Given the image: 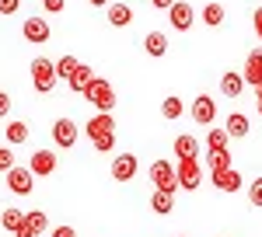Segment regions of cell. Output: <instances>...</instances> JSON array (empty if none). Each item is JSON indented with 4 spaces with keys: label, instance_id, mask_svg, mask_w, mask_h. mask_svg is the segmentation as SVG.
<instances>
[{
    "label": "cell",
    "instance_id": "1",
    "mask_svg": "<svg viewBox=\"0 0 262 237\" xmlns=\"http://www.w3.org/2000/svg\"><path fill=\"white\" fill-rule=\"evenodd\" d=\"M81 94L91 101L98 112H112V108H116V91H112V84H108V80H101V77H95Z\"/></svg>",
    "mask_w": 262,
    "mask_h": 237
},
{
    "label": "cell",
    "instance_id": "2",
    "mask_svg": "<svg viewBox=\"0 0 262 237\" xmlns=\"http://www.w3.org/2000/svg\"><path fill=\"white\" fill-rule=\"evenodd\" d=\"M32 84H35V91H39V94H49V91L56 87V70H53V59H46V56H35V59H32Z\"/></svg>",
    "mask_w": 262,
    "mask_h": 237
},
{
    "label": "cell",
    "instance_id": "3",
    "mask_svg": "<svg viewBox=\"0 0 262 237\" xmlns=\"http://www.w3.org/2000/svg\"><path fill=\"white\" fill-rule=\"evenodd\" d=\"M175 178H179V188H185V192H192V188H200V160L196 157H179V164H175Z\"/></svg>",
    "mask_w": 262,
    "mask_h": 237
},
{
    "label": "cell",
    "instance_id": "4",
    "mask_svg": "<svg viewBox=\"0 0 262 237\" xmlns=\"http://www.w3.org/2000/svg\"><path fill=\"white\" fill-rule=\"evenodd\" d=\"M150 185H154V188H161V192H171V196H175V188H179L175 168H171L168 160H154V164H150Z\"/></svg>",
    "mask_w": 262,
    "mask_h": 237
},
{
    "label": "cell",
    "instance_id": "5",
    "mask_svg": "<svg viewBox=\"0 0 262 237\" xmlns=\"http://www.w3.org/2000/svg\"><path fill=\"white\" fill-rule=\"evenodd\" d=\"M168 21H171V28H175V32H189V28H192V21H196V11H192V4H185V0H175V4L168 7Z\"/></svg>",
    "mask_w": 262,
    "mask_h": 237
},
{
    "label": "cell",
    "instance_id": "6",
    "mask_svg": "<svg viewBox=\"0 0 262 237\" xmlns=\"http://www.w3.org/2000/svg\"><path fill=\"white\" fill-rule=\"evenodd\" d=\"M53 143L63 147V150H70L77 143V122L74 118H56L53 122Z\"/></svg>",
    "mask_w": 262,
    "mask_h": 237
},
{
    "label": "cell",
    "instance_id": "7",
    "mask_svg": "<svg viewBox=\"0 0 262 237\" xmlns=\"http://www.w3.org/2000/svg\"><path fill=\"white\" fill-rule=\"evenodd\" d=\"M4 175H7V188H11L14 196H28L32 185H35V175H32L28 168H11V171H4Z\"/></svg>",
    "mask_w": 262,
    "mask_h": 237
},
{
    "label": "cell",
    "instance_id": "8",
    "mask_svg": "<svg viewBox=\"0 0 262 237\" xmlns=\"http://www.w3.org/2000/svg\"><path fill=\"white\" fill-rule=\"evenodd\" d=\"M28 171L35 178H49L56 171V154H53V150H35L32 160H28Z\"/></svg>",
    "mask_w": 262,
    "mask_h": 237
},
{
    "label": "cell",
    "instance_id": "9",
    "mask_svg": "<svg viewBox=\"0 0 262 237\" xmlns=\"http://www.w3.org/2000/svg\"><path fill=\"white\" fill-rule=\"evenodd\" d=\"M21 35L32 42V45L49 42V21H46V18H25V25H21Z\"/></svg>",
    "mask_w": 262,
    "mask_h": 237
},
{
    "label": "cell",
    "instance_id": "10",
    "mask_svg": "<svg viewBox=\"0 0 262 237\" xmlns=\"http://www.w3.org/2000/svg\"><path fill=\"white\" fill-rule=\"evenodd\" d=\"M140 171V160L133 157V154H119V157L112 160V178L116 181H133Z\"/></svg>",
    "mask_w": 262,
    "mask_h": 237
},
{
    "label": "cell",
    "instance_id": "11",
    "mask_svg": "<svg viewBox=\"0 0 262 237\" xmlns=\"http://www.w3.org/2000/svg\"><path fill=\"white\" fill-rule=\"evenodd\" d=\"M242 77H245V84H248V87H259V84H262V45L248 53V59H245V70H242Z\"/></svg>",
    "mask_w": 262,
    "mask_h": 237
},
{
    "label": "cell",
    "instance_id": "12",
    "mask_svg": "<svg viewBox=\"0 0 262 237\" xmlns=\"http://www.w3.org/2000/svg\"><path fill=\"white\" fill-rule=\"evenodd\" d=\"M192 118H196L200 126H210V122L217 118V101L210 98V94H200V98L192 101Z\"/></svg>",
    "mask_w": 262,
    "mask_h": 237
},
{
    "label": "cell",
    "instance_id": "13",
    "mask_svg": "<svg viewBox=\"0 0 262 237\" xmlns=\"http://www.w3.org/2000/svg\"><path fill=\"white\" fill-rule=\"evenodd\" d=\"M84 133H88V139L105 136V133H116V118H112V112H98L95 118H88Z\"/></svg>",
    "mask_w": 262,
    "mask_h": 237
},
{
    "label": "cell",
    "instance_id": "14",
    "mask_svg": "<svg viewBox=\"0 0 262 237\" xmlns=\"http://www.w3.org/2000/svg\"><path fill=\"white\" fill-rule=\"evenodd\" d=\"M213 185L221 188V192H238L242 188V171H234V168H221V171H213Z\"/></svg>",
    "mask_w": 262,
    "mask_h": 237
},
{
    "label": "cell",
    "instance_id": "15",
    "mask_svg": "<svg viewBox=\"0 0 262 237\" xmlns=\"http://www.w3.org/2000/svg\"><path fill=\"white\" fill-rule=\"evenodd\" d=\"M248 129H252V122H248V115H245V112H231V115H227V122H224V133H227L231 139L248 136Z\"/></svg>",
    "mask_w": 262,
    "mask_h": 237
},
{
    "label": "cell",
    "instance_id": "16",
    "mask_svg": "<svg viewBox=\"0 0 262 237\" xmlns=\"http://www.w3.org/2000/svg\"><path fill=\"white\" fill-rule=\"evenodd\" d=\"M91 80H95V70H91L88 63H77V66H74V74L67 77V84H70V91H77V94H81Z\"/></svg>",
    "mask_w": 262,
    "mask_h": 237
},
{
    "label": "cell",
    "instance_id": "17",
    "mask_svg": "<svg viewBox=\"0 0 262 237\" xmlns=\"http://www.w3.org/2000/svg\"><path fill=\"white\" fill-rule=\"evenodd\" d=\"M105 18H108V25H116V28H126L133 21V11H129V4H108L105 7Z\"/></svg>",
    "mask_w": 262,
    "mask_h": 237
},
{
    "label": "cell",
    "instance_id": "18",
    "mask_svg": "<svg viewBox=\"0 0 262 237\" xmlns=\"http://www.w3.org/2000/svg\"><path fill=\"white\" fill-rule=\"evenodd\" d=\"M143 49H147V56H164V53H168V35H164V32H147V35H143Z\"/></svg>",
    "mask_w": 262,
    "mask_h": 237
},
{
    "label": "cell",
    "instance_id": "19",
    "mask_svg": "<svg viewBox=\"0 0 262 237\" xmlns=\"http://www.w3.org/2000/svg\"><path fill=\"white\" fill-rule=\"evenodd\" d=\"M242 91H245V77H242V74L231 70V74H224V77H221V94H224V98H238Z\"/></svg>",
    "mask_w": 262,
    "mask_h": 237
},
{
    "label": "cell",
    "instance_id": "20",
    "mask_svg": "<svg viewBox=\"0 0 262 237\" xmlns=\"http://www.w3.org/2000/svg\"><path fill=\"white\" fill-rule=\"evenodd\" d=\"M206 164H210V171L231 168V150L227 147H206Z\"/></svg>",
    "mask_w": 262,
    "mask_h": 237
},
{
    "label": "cell",
    "instance_id": "21",
    "mask_svg": "<svg viewBox=\"0 0 262 237\" xmlns=\"http://www.w3.org/2000/svg\"><path fill=\"white\" fill-rule=\"evenodd\" d=\"M175 157H200V139L196 136H175Z\"/></svg>",
    "mask_w": 262,
    "mask_h": 237
},
{
    "label": "cell",
    "instance_id": "22",
    "mask_svg": "<svg viewBox=\"0 0 262 237\" xmlns=\"http://www.w3.org/2000/svg\"><path fill=\"white\" fill-rule=\"evenodd\" d=\"M150 209H154V213H171V209H175V196H171V192H161V188H154V196H150Z\"/></svg>",
    "mask_w": 262,
    "mask_h": 237
},
{
    "label": "cell",
    "instance_id": "23",
    "mask_svg": "<svg viewBox=\"0 0 262 237\" xmlns=\"http://www.w3.org/2000/svg\"><path fill=\"white\" fill-rule=\"evenodd\" d=\"M182 112H185V105H182V98H179V94H168V98L161 101V115L168 118V122L182 118Z\"/></svg>",
    "mask_w": 262,
    "mask_h": 237
},
{
    "label": "cell",
    "instance_id": "24",
    "mask_svg": "<svg viewBox=\"0 0 262 237\" xmlns=\"http://www.w3.org/2000/svg\"><path fill=\"white\" fill-rule=\"evenodd\" d=\"M4 133H7V143H11V147L28 143V126H25V122H18V118H14V122H7V129H4Z\"/></svg>",
    "mask_w": 262,
    "mask_h": 237
},
{
    "label": "cell",
    "instance_id": "25",
    "mask_svg": "<svg viewBox=\"0 0 262 237\" xmlns=\"http://www.w3.org/2000/svg\"><path fill=\"white\" fill-rule=\"evenodd\" d=\"M0 223H4V230H7V234H14L21 223H25V213H21V209H14V206H7V209L0 213Z\"/></svg>",
    "mask_w": 262,
    "mask_h": 237
},
{
    "label": "cell",
    "instance_id": "26",
    "mask_svg": "<svg viewBox=\"0 0 262 237\" xmlns=\"http://www.w3.org/2000/svg\"><path fill=\"white\" fill-rule=\"evenodd\" d=\"M25 227H28V230H35V234H46L49 217H46L42 209H32V213H25Z\"/></svg>",
    "mask_w": 262,
    "mask_h": 237
},
{
    "label": "cell",
    "instance_id": "27",
    "mask_svg": "<svg viewBox=\"0 0 262 237\" xmlns=\"http://www.w3.org/2000/svg\"><path fill=\"white\" fill-rule=\"evenodd\" d=\"M203 21H206L210 28L224 25V7H221V4H206V7H203Z\"/></svg>",
    "mask_w": 262,
    "mask_h": 237
},
{
    "label": "cell",
    "instance_id": "28",
    "mask_svg": "<svg viewBox=\"0 0 262 237\" xmlns=\"http://www.w3.org/2000/svg\"><path fill=\"white\" fill-rule=\"evenodd\" d=\"M74 66H77V59H74V56H60L56 63H53V70H56V80H67L70 74H74Z\"/></svg>",
    "mask_w": 262,
    "mask_h": 237
},
{
    "label": "cell",
    "instance_id": "29",
    "mask_svg": "<svg viewBox=\"0 0 262 237\" xmlns=\"http://www.w3.org/2000/svg\"><path fill=\"white\" fill-rule=\"evenodd\" d=\"M91 143H95V150H98V154H108V150L116 147V133H105V136H95Z\"/></svg>",
    "mask_w": 262,
    "mask_h": 237
},
{
    "label": "cell",
    "instance_id": "30",
    "mask_svg": "<svg viewBox=\"0 0 262 237\" xmlns=\"http://www.w3.org/2000/svg\"><path fill=\"white\" fill-rule=\"evenodd\" d=\"M14 168V150H11V143H4L0 147V171H11Z\"/></svg>",
    "mask_w": 262,
    "mask_h": 237
},
{
    "label": "cell",
    "instance_id": "31",
    "mask_svg": "<svg viewBox=\"0 0 262 237\" xmlns=\"http://www.w3.org/2000/svg\"><path fill=\"white\" fill-rule=\"evenodd\" d=\"M227 133H224V129H210V133H206V147H227Z\"/></svg>",
    "mask_w": 262,
    "mask_h": 237
},
{
    "label": "cell",
    "instance_id": "32",
    "mask_svg": "<svg viewBox=\"0 0 262 237\" xmlns=\"http://www.w3.org/2000/svg\"><path fill=\"white\" fill-rule=\"evenodd\" d=\"M248 202H252V206H259V209H262V178H255V181L248 185Z\"/></svg>",
    "mask_w": 262,
    "mask_h": 237
},
{
    "label": "cell",
    "instance_id": "33",
    "mask_svg": "<svg viewBox=\"0 0 262 237\" xmlns=\"http://www.w3.org/2000/svg\"><path fill=\"white\" fill-rule=\"evenodd\" d=\"M63 7H67V0H42V11L46 14H60Z\"/></svg>",
    "mask_w": 262,
    "mask_h": 237
},
{
    "label": "cell",
    "instance_id": "34",
    "mask_svg": "<svg viewBox=\"0 0 262 237\" xmlns=\"http://www.w3.org/2000/svg\"><path fill=\"white\" fill-rule=\"evenodd\" d=\"M21 7V0H0V14H14Z\"/></svg>",
    "mask_w": 262,
    "mask_h": 237
},
{
    "label": "cell",
    "instance_id": "35",
    "mask_svg": "<svg viewBox=\"0 0 262 237\" xmlns=\"http://www.w3.org/2000/svg\"><path fill=\"white\" fill-rule=\"evenodd\" d=\"M7 112H11V94L0 91V118H7Z\"/></svg>",
    "mask_w": 262,
    "mask_h": 237
},
{
    "label": "cell",
    "instance_id": "36",
    "mask_svg": "<svg viewBox=\"0 0 262 237\" xmlns=\"http://www.w3.org/2000/svg\"><path fill=\"white\" fill-rule=\"evenodd\" d=\"M49 237H77V230H74V227H56Z\"/></svg>",
    "mask_w": 262,
    "mask_h": 237
},
{
    "label": "cell",
    "instance_id": "37",
    "mask_svg": "<svg viewBox=\"0 0 262 237\" xmlns=\"http://www.w3.org/2000/svg\"><path fill=\"white\" fill-rule=\"evenodd\" d=\"M252 25H255V35H259V42H262V7L252 14Z\"/></svg>",
    "mask_w": 262,
    "mask_h": 237
},
{
    "label": "cell",
    "instance_id": "38",
    "mask_svg": "<svg viewBox=\"0 0 262 237\" xmlns=\"http://www.w3.org/2000/svg\"><path fill=\"white\" fill-rule=\"evenodd\" d=\"M14 237H39V234H35V230H28V227H25V223H21L18 230H14Z\"/></svg>",
    "mask_w": 262,
    "mask_h": 237
},
{
    "label": "cell",
    "instance_id": "39",
    "mask_svg": "<svg viewBox=\"0 0 262 237\" xmlns=\"http://www.w3.org/2000/svg\"><path fill=\"white\" fill-rule=\"evenodd\" d=\"M150 4H154V7H158V11H168V7H171V4H175V0H150Z\"/></svg>",
    "mask_w": 262,
    "mask_h": 237
},
{
    "label": "cell",
    "instance_id": "40",
    "mask_svg": "<svg viewBox=\"0 0 262 237\" xmlns=\"http://www.w3.org/2000/svg\"><path fill=\"white\" fill-rule=\"evenodd\" d=\"M112 0H91V7H108Z\"/></svg>",
    "mask_w": 262,
    "mask_h": 237
},
{
    "label": "cell",
    "instance_id": "41",
    "mask_svg": "<svg viewBox=\"0 0 262 237\" xmlns=\"http://www.w3.org/2000/svg\"><path fill=\"white\" fill-rule=\"evenodd\" d=\"M255 105H259V115H262V98H255Z\"/></svg>",
    "mask_w": 262,
    "mask_h": 237
}]
</instances>
